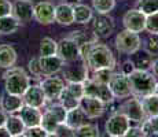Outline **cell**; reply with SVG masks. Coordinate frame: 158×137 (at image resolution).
Returning a JSON list of instances; mask_svg holds the SVG:
<instances>
[{
  "mask_svg": "<svg viewBox=\"0 0 158 137\" xmlns=\"http://www.w3.org/2000/svg\"><path fill=\"white\" fill-rule=\"evenodd\" d=\"M150 69H151V71H153V74L156 75V77H158V59H156V60H153V62H151Z\"/></svg>",
  "mask_w": 158,
  "mask_h": 137,
  "instance_id": "obj_47",
  "label": "cell"
},
{
  "mask_svg": "<svg viewBox=\"0 0 158 137\" xmlns=\"http://www.w3.org/2000/svg\"><path fill=\"white\" fill-rule=\"evenodd\" d=\"M62 77L68 82H84L89 78V69L83 59L65 62L62 67Z\"/></svg>",
  "mask_w": 158,
  "mask_h": 137,
  "instance_id": "obj_5",
  "label": "cell"
},
{
  "mask_svg": "<svg viewBox=\"0 0 158 137\" xmlns=\"http://www.w3.org/2000/svg\"><path fill=\"white\" fill-rule=\"evenodd\" d=\"M13 11V3L10 0H0V17L10 15Z\"/></svg>",
  "mask_w": 158,
  "mask_h": 137,
  "instance_id": "obj_43",
  "label": "cell"
},
{
  "mask_svg": "<svg viewBox=\"0 0 158 137\" xmlns=\"http://www.w3.org/2000/svg\"><path fill=\"white\" fill-rule=\"evenodd\" d=\"M63 60L58 55H51V56H40L39 58V65L43 77L47 75H54L58 71H60L63 67Z\"/></svg>",
  "mask_w": 158,
  "mask_h": 137,
  "instance_id": "obj_18",
  "label": "cell"
},
{
  "mask_svg": "<svg viewBox=\"0 0 158 137\" xmlns=\"http://www.w3.org/2000/svg\"><path fill=\"white\" fill-rule=\"evenodd\" d=\"M18 112H19L21 119L23 121V123H25L26 127L37 126V125H40L41 115H43V112L40 111V108L33 107V106L23 104L22 108H21Z\"/></svg>",
  "mask_w": 158,
  "mask_h": 137,
  "instance_id": "obj_20",
  "label": "cell"
},
{
  "mask_svg": "<svg viewBox=\"0 0 158 137\" xmlns=\"http://www.w3.org/2000/svg\"><path fill=\"white\" fill-rule=\"evenodd\" d=\"M0 96H2V93H0Z\"/></svg>",
  "mask_w": 158,
  "mask_h": 137,
  "instance_id": "obj_52",
  "label": "cell"
},
{
  "mask_svg": "<svg viewBox=\"0 0 158 137\" xmlns=\"http://www.w3.org/2000/svg\"><path fill=\"white\" fill-rule=\"evenodd\" d=\"M52 136H56V137H74L76 130L69 126V125H66L65 122H62L56 126V129L54 130Z\"/></svg>",
  "mask_w": 158,
  "mask_h": 137,
  "instance_id": "obj_39",
  "label": "cell"
},
{
  "mask_svg": "<svg viewBox=\"0 0 158 137\" xmlns=\"http://www.w3.org/2000/svg\"><path fill=\"white\" fill-rule=\"evenodd\" d=\"M58 42L51 37H44L40 41V56H51L56 55Z\"/></svg>",
  "mask_w": 158,
  "mask_h": 137,
  "instance_id": "obj_32",
  "label": "cell"
},
{
  "mask_svg": "<svg viewBox=\"0 0 158 137\" xmlns=\"http://www.w3.org/2000/svg\"><path fill=\"white\" fill-rule=\"evenodd\" d=\"M23 103L28 106H33V107L41 108L47 103V97H45L43 89L40 85H29L28 89L23 92Z\"/></svg>",
  "mask_w": 158,
  "mask_h": 137,
  "instance_id": "obj_17",
  "label": "cell"
},
{
  "mask_svg": "<svg viewBox=\"0 0 158 137\" xmlns=\"http://www.w3.org/2000/svg\"><path fill=\"white\" fill-rule=\"evenodd\" d=\"M129 126H131V121L128 118L123 112L115 111L106 121L105 132L107 133V136H111V137H124Z\"/></svg>",
  "mask_w": 158,
  "mask_h": 137,
  "instance_id": "obj_6",
  "label": "cell"
},
{
  "mask_svg": "<svg viewBox=\"0 0 158 137\" xmlns=\"http://www.w3.org/2000/svg\"><path fill=\"white\" fill-rule=\"evenodd\" d=\"M88 117L85 115V112L83 111V108L78 106L76 108H72V110H68V114H66V119H65V123L69 125L73 129H77L80 127L81 125H84L87 122Z\"/></svg>",
  "mask_w": 158,
  "mask_h": 137,
  "instance_id": "obj_26",
  "label": "cell"
},
{
  "mask_svg": "<svg viewBox=\"0 0 158 137\" xmlns=\"http://www.w3.org/2000/svg\"><path fill=\"white\" fill-rule=\"evenodd\" d=\"M123 23L125 29L131 30L135 33H142L146 27V15L138 8L128 10L124 14Z\"/></svg>",
  "mask_w": 158,
  "mask_h": 137,
  "instance_id": "obj_13",
  "label": "cell"
},
{
  "mask_svg": "<svg viewBox=\"0 0 158 137\" xmlns=\"http://www.w3.org/2000/svg\"><path fill=\"white\" fill-rule=\"evenodd\" d=\"M144 51L151 56L158 55V34H151L144 42Z\"/></svg>",
  "mask_w": 158,
  "mask_h": 137,
  "instance_id": "obj_41",
  "label": "cell"
},
{
  "mask_svg": "<svg viewBox=\"0 0 158 137\" xmlns=\"http://www.w3.org/2000/svg\"><path fill=\"white\" fill-rule=\"evenodd\" d=\"M69 2H70V3H78L80 0H69Z\"/></svg>",
  "mask_w": 158,
  "mask_h": 137,
  "instance_id": "obj_51",
  "label": "cell"
},
{
  "mask_svg": "<svg viewBox=\"0 0 158 137\" xmlns=\"http://www.w3.org/2000/svg\"><path fill=\"white\" fill-rule=\"evenodd\" d=\"M117 111L123 112L131 122H135V123H142L147 118L143 111V107H142L140 99L136 96L127 99L124 103H121Z\"/></svg>",
  "mask_w": 158,
  "mask_h": 137,
  "instance_id": "obj_7",
  "label": "cell"
},
{
  "mask_svg": "<svg viewBox=\"0 0 158 137\" xmlns=\"http://www.w3.org/2000/svg\"><path fill=\"white\" fill-rule=\"evenodd\" d=\"M19 27V22L13 15H4L0 17V34H13Z\"/></svg>",
  "mask_w": 158,
  "mask_h": 137,
  "instance_id": "obj_28",
  "label": "cell"
},
{
  "mask_svg": "<svg viewBox=\"0 0 158 137\" xmlns=\"http://www.w3.org/2000/svg\"><path fill=\"white\" fill-rule=\"evenodd\" d=\"M40 87L43 89L45 97L48 102L58 100L60 92L65 88V80L60 77H54V75H47L44 80H41Z\"/></svg>",
  "mask_w": 158,
  "mask_h": 137,
  "instance_id": "obj_12",
  "label": "cell"
},
{
  "mask_svg": "<svg viewBox=\"0 0 158 137\" xmlns=\"http://www.w3.org/2000/svg\"><path fill=\"white\" fill-rule=\"evenodd\" d=\"M17 63V51L13 45H0V69H10Z\"/></svg>",
  "mask_w": 158,
  "mask_h": 137,
  "instance_id": "obj_22",
  "label": "cell"
},
{
  "mask_svg": "<svg viewBox=\"0 0 158 137\" xmlns=\"http://www.w3.org/2000/svg\"><path fill=\"white\" fill-rule=\"evenodd\" d=\"M58 102L63 106L66 110H72V108H76L80 106V99H77L76 96H73L70 92H68L66 88H63V91L60 92L59 97H58Z\"/></svg>",
  "mask_w": 158,
  "mask_h": 137,
  "instance_id": "obj_29",
  "label": "cell"
},
{
  "mask_svg": "<svg viewBox=\"0 0 158 137\" xmlns=\"http://www.w3.org/2000/svg\"><path fill=\"white\" fill-rule=\"evenodd\" d=\"M150 34H158V11L153 14L146 15V27Z\"/></svg>",
  "mask_w": 158,
  "mask_h": 137,
  "instance_id": "obj_38",
  "label": "cell"
},
{
  "mask_svg": "<svg viewBox=\"0 0 158 137\" xmlns=\"http://www.w3.org/2000/svg\"><path fill=\"white\" fill-rule=\"evenodd\" d=\"M33 18L40 25H51L55 22V7L50 2H39L35 4V14Z\"/></svg>",
  "mask_w": 158,
  "mask_h": 137,
  "instance_id": "obj_15",
  "label": "cell"
},
{
  "mask_svg": "<svg viewBox=\"0 0 158 137\" xmlns=\"http://www.w3.org/2000/svg\"><path fill=\"white\" fill-rule=\"evenodd\" d=\"M99 127L94 123H84L76 129V136L78 137H99Z\"/></svg>",
  "mask_w": 158,
  "mask_h": 137,
  "instance_id": "obj_33",
  "label": "cell"
},
{
  "mask_svg": "<svg viewBox=\"0 0 158 137\" xmlns=\"http://www.w3.org/2000/svg\"><path fill=\"white\" fill-rule=\"evenodd\" d=\"M113 73H114L113 69H107V67L92 70V75H89V78H92V80H95L98 82H102V84H109Z\"/></svg>",
  "mask_w": 158,
  "mask_h": 137,
  "instance_id": "obj_36",
  "label": "cell"
},
{
  "mask_svg": "<svg viewBox=\"0 0 158 137\" xmlns=\"http://www.w3.org/2000/svg\"><path fill=\"white\" fill-rule=\"evenodd\" d=\"M147 121H148V123L151 125V127H153V130H154V133H156V136L158 137V115L147 117Z\"/></svg>",
  "mask_w": 158,
  "mask_h": 137,
  "instance_id": "obj_46",
  "label": "cell"
},
{
  "mask_svg": "<svg viewBox=\"0 0 158 137\" xmlns=\"http://www.w3.org/2000/svg\"><path fill=\"white\" fill-rule=\"evenodd\" d=\"M114 44L118 52L125 55H133L142 48V40L139 37V33L131 32L128 29L123 30L115 36Z\"/></svg>",
  "mask_w": 158,
  "mask_h": 137,
  "instance_id": "obj_4",
  "label": "cell"
},
{
  "mask_svg": "<svg viewBox=\"0 0 158 137\" xmlns=\"http://www.w3.org/2000/svg\"><path fill=\"white\" fill-rule=\"evenodd\" d=\"M154 93H157V95H158V82H157V85H156V91H154Z\"/></svg>",
  "mask_w": 158,
  "mask_h": 137,
  "instance_id": "obj_50",
  "label": "cell"
},
{
  "mask_svg": "<svg viewBox=\"0 0 158 137\" xmlns=\"http://www.w3.org/2000/svg\"><path fill=\"white\" fill-rule=\"evenodd\" d=\"M81 59L87 63L89 70L105 67L114 70L115 67V58L111 50L106 44H101L99 41L81 48Z\"/></svg>",
  "mask_w": 158,
  "mask_h": 137,
  "instance_id": "obj_1",
  "label": "cell"
},
{
  "mask_svg": "<svg viewBox=\"0 0 158 137\" xmlns=\"http://www.w3.org/2000/svg\"><path fill=\"white\" fill-rule=\"evenodd\" d=\"M128 80L131 85V93L139 99L146 95L154 93L156 91V75L153 73H148L147 70L135 69L131 74H128Z\"/></svg>",
  "mask_w": 158,
  "mask_h": 137,
  "instance_id": "obj_2",
  "label": "cell"
},
{
  "mask_svg": "<svg viewBox=\"0 0 158 137\" xmlns=\"http://www.w3.org/2000/svg\"><path fill=\"white\" fill-rule=\"evenodd\" d=\"M4 78V89L7 93H14V95H23L28 87L30 85V77L28 73L21 67L6 69V73L3 74Z\"/></svg>",
  "mask_w": 158,
  "mask_h": 137,
  "instance_id": "obj_3",
  "label": "cell"
},
{
  "mask_svg": "<svg viewBox=\"0 0 158 137\" xmlns=\"http://www.w3.org/2000/svg\"><path fill=\"white\" fill-rule=\"evenodd\" d=\"M125 136H138V137H143V133H142V129H140V126H129L128 127V130H127V133H125Z\"/></svg>",
  "mask_w": 158,
  "mask_h": 137,
  "instance_id": "obj_44",
  "label": "cell"
},
{
  "mask_svg": "<svg viewBox=\"0 0 158 137\" xmlns=\"http://www.w3.org/2000/svg\"><path fill=\"white\" fill-rule=\"evenodd\" d=\"M23 137H48V132L44 129L43 126L37 125V126H30L26 127L25 132H23Z\"/></svg>",
  "mask_w": 158,
  "mask_h": 137,
  "instance_id": "obj_40",
  "label": "cell"
},
{
  "mask_svg": "<svg viewBox=\"0 0 158 137\" xmlns=\"http://www.w3.org/2000/svg\"><path fill=\"white\" fill-rule=\"evenodd\" d=\"M7 117H8V114H6V112L3 111L2 108H0V126H4V123H6V119H7Z\"/></svg>",
  "mask_w": 158,
  "mask_h": 137,
  "instance_id": "obj_48",
  "label": "cell"
},
{
  "mask_svg": "<svg viewBox=\"0 0 158 137\" xmlns=\"http://www.w3.org/2000/svg\"><path fill=\"white\" fill-rule=\"evenodd\" d=\"M45 110H48V111L51 112V114L54 115V117L56 118L58 121H59V123L65 122L66 119V114H68V110L63 107L62 104H60L59 102L58 103H52V104H50Z\"/></svg>",
  "mask_w": 158,
  "mask_h": 137,
  "instance_id": "obj_37",
  "label": "cell"
},
{
  "mask_svg": "<svg viewBox=\"0 0 158 137\" xmlns=\"http://www.w3.org/2000/svg\"><path fill=\"white\" fill-rule=\"evenodd\" d=\"M140 103L146 117H153L158 115V95L157 93H150L143 97H140Z\"/></svg>",
  "mask_w": 158,
  "mask_h": 137,
  "instance_id": "obj_27",
  "label": "cell"
},
{
  "mask_svg": "<svg viewBox=\"0 0 158 137\" xmlns=\"http://www.w3.org/2000/svg\"><path fill=\"white\" fill-rule=\"evenodd\" d=\"M107 85L110 88L111 93H113L114 99H127L132 95L128 75L124 74V73H113Z\"/></svg>",
  "mask_w": 158,
  "mask_h": 137,
  "instance_id": "obj_9",
  "label": "cell"
},
{
  "mask_svg": "<svg viewBox=\"0 0 158 137\" xmlns=\"http://www.w3.org/2000/svg\"><path fill=\"white\" fill-rule=\"evenodd\" d=\"M59 125V121L56 119L55 117H54L52 114H51L48 110H45L43 112V115H41V121H40V126H43L45 130L48 132V135L52 136L54 130L56 129V126Z\"/></svg>",
  "mask_w": 158,
  "mask_h": 137,
  "instance_id": "obj_31",
  "label": "cell"
},
{
  "mask_svg": "<svg viewBox=\"0 0 158 137\" xmlns=\"http://www.w3.org/2000/svg\"><path fill=\"white\" fill-rule=\"evenodd\" d=\"M114 19L107 14H98L92 18V29L99 37H109L114 32Z\"/></svg>",
  "mask_w": 158,
  "mask_h": 137,
  "instance_id": "obj_16",
  "label": "cell"
},
{
  "mask_svg": "<svg viewBox=\"0 0 158 137\" xmlns=\"http://www.w3.org/2000/svg\"><path fill=\"white\" fill-rule=\"evenodd\" d=\"M0 137H10V133L6 129V126H0Z\"/></svg>",
  "mask_w": 158,
  "mask_h": 137,
  "instance_id": "obj_49",
  "label": "cell"
},
{
  "mask_svg": "<svg viewBox=\"0 0 158 137\" xmlns=\"http://www.w3.org/2000/svg\"><path fill=\"white\" fill-rule=\"evenodd\" d=\"M28 69H29L30 74L33 75V78H36V80L43 78V74H41V70H40V65H39V58H33V59L29 60Z\"/></svg>",
  "mask_w": 158,
  "mask_h": 137,
  "instance_id": "obj_42",
  "label": "cell"
},
{
  "mask_svg": "<svg viewBox=\"0 0 158 137\" xmlns=\"http://www.w3.org/2000/svg\"><path fill=\"white\" fill-rule=\"evenodd\" d=\"M84 89H85V96L96 97V99L102 100L105 104H110L114 100V96L109 85L98 82L92 78H88L87 81H84Z\"/></svg>",
  "mask_w": 158,
  "mask_h": 137,
  "instance_id": "obj_8",
  "label": "cell"
},
{
  "mask_svg": "<svg viewBox=\"0 0 158 137\" xmlns=\"http://www.w3.org/2000/svg\"><path fill=\"white\" fill-rule=\"evenodd\" d=\"M136 8L140 10L144 15L157 13L158 11V0H138Z\"/></svg>",
  "mask_w": 158,
  "mask_h": 137,
  "instance_id": "obj_35",
  "label": "cell"
},
{
  "mask_svg": "<svg viewBox=\"0 0 158 137\" xmlns=\"http://www.w3.org/2000/svg\"><path fill=\"white\" fill-rule=\"evenodd\" d=\"M135 55V58L132 59L133 65H135V69H139V70H147L150 69L151 66V62H153V56H151L150 54H147L146 51H143V52H135L133 54Z\"/></svg>",
  "mask_w": 158,
  "mask_h": 137,
  "instance_id": "obj_30",
  "label": "cell"
},
{
  "mask_svg": "<svg viewBox=\"0 0 158 137\" xmlns=\"http://www.w3.org/2000/svg\"><path fill=\"white\" fill-rule=\"evenodd\" d=\"M106 106L107 104H105L102 100L92 96H84L80 102V107L85 112L88 119H95V118L102 117L106 111Z\"/></svg>",
  "mask_w": 158,
  "mask_h": 137,
  "instance_id": "obj_14",
  "label": "cell"
},
{
  "mask_svg": "<svg viewBox=\"0 0 158 137\" xmlns=\"http://www.w3.org/2000/svg\"><path fill=\"white\" fill-rule=\"evenodd\" d=\"M35 4L33 0H15L13 3L11 15L19 22V25H25L33 19Z\"/></svg>",
  "mask_w": 158,
  "mask_h": 137,
  "instance_id": "obj_11",
  "label": "cell"
},
{
  "mask_svg": "<svg viewBox=\"0 0 158 137\" xmlns=\"http://www.w3.org/2000/svg\"><path fill=\"white\" fill-rule=\"evenodd\" d=\"M55 22L63 26H69L74 23L73 4L70 3H60L55 6Z\"/></svg>",
  "mask_w": 158,
  "mask_h": 137,
  "instance_id": "obj_21",
  "label": "cell"
},
{
  "mask_svg": "<svg viewBox=\"0 0 158 137\" xmlns=\"http://www.w3.org/2000/svg\"><path fill=\"white\" fill-rule=\"evenodd\" d=\"M92 7L98 14H109L115 7V0H92Z\"/></svg>",
  "mask_w": 158,
  "mask_h": 137,
  "instance_id": "obj_34",
  "label": "cell"
},
{
  "mask_svg": "<svg viewBox=\"0 0 158 137\" xmlns=\"http://www.w3.org/2000/svg\"><path fill=\"white\" fill-rule=\"evenodd\" d=\"M4 126H6V129L8 130V133H10V137L22 136L23 132H25V129H26L25 123H23V121L21 119L19 115H13V114H8Z\"/></svg>",
  "mask_w": 158,
  "mask_h": 137,
  "instance_id": "obj_25",
  "label": "cell"
},
{
  "mask_svg": "<svg viewBox=\"0 0 158 137\" xmlns=\"http://www.w3.org/2000/svg\"><path fill=\"white\" fill-rule=\"evenodd\" d=\"M73 14H74V22L80 23V25H85L91 22L94 18V11L87 4H81V3H74L73 4Z\"/></svg>",
  "mask_w": 158,
  "mask_h": 137,
  "instance_id": "obj_24",
  "label": "cell"
},
{
  "mask_svg": "<svg viewBox=\"0 0 158 137\" xmlns=\"http://www.w3.org/2000/svg\"><path fill=\"white\" fill-rule=\"evenodd\" d=\"M135 70V65H133L132 60H127V62L123 63V67H121V73H124V74H131V73Z\"/></svg>",
  "mask_w": 158,
  "mask_h": 137,
  "instance_id": "obj_45",
  "label": "cell"
},
{
  "mask_svg": "<svg viewBox=\"0 0 158 137\" xmlns=\"http://www.w3.org/2000/svg\"><path fill=\"white\" fill-rule=\"evenodd\" d=\"M23 104H25V103H23V97L21 95H14V93L6 92V95L0 96V108H2L6 114L18 112L22 108Z\"/></svg>",
  "mask_w": 158,
  "mask_h": 137,
  "instance_id": "obj_19",
  "label": "cell"
},
{
  "mask_svg": "<svg viewBox=\"0 0 158 137\" xmlns=\"http://www.w3.org/2000/svg\"><path fill=\"white\" fill-rule=\"evenodd\" d=\"M56 55L63 62H72V60H77L81 58V48L70 37H65L58 42Z\"/></svg>",
  "mask_w": 158,
  "mask_h": 137,
  "instance_id": "obj_10",
  "label": "cell"
},
{
  "mask_svg": "<svg viewBox=\"0 0 158 137\" xmlns=\"http://www.w3.org/2000/svg\"><path fill=\"white\" fill-rule=\"evenodd\" d=\"M68 37H70L72 40H74L78 45H80V48L99 41V36L96 34L95 32H89V30H74V32H72Z\"/></svg>",
  "mask_w": 158,
  "mask_h": 137,
  "instance_id": "obj_23",
  "label": "cell"
}]
</instances>
